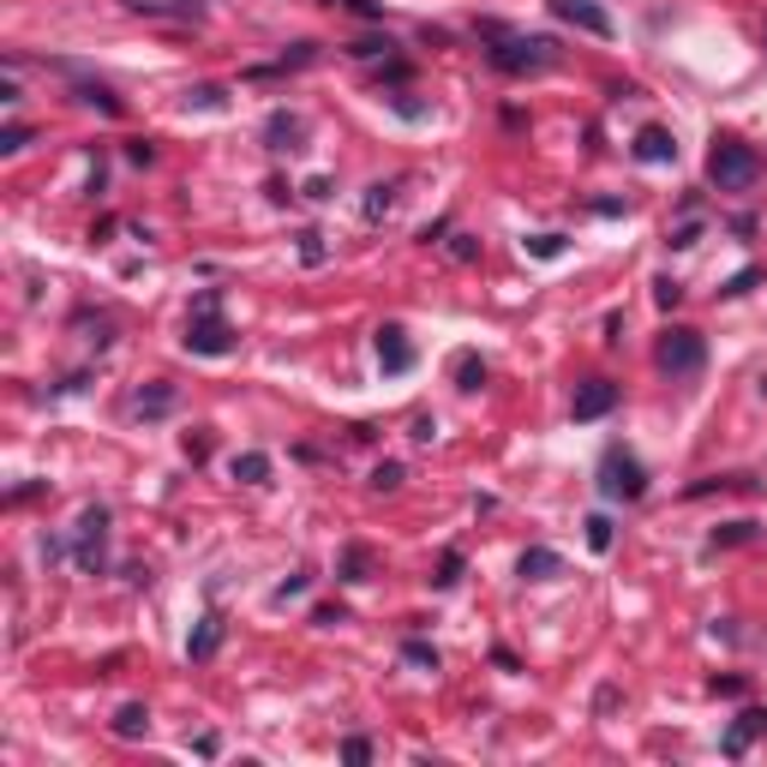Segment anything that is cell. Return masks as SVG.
<instances>
[{
	"label": "cell",
	"mask_w": 767,
	"mask_h": 767,
	"mask_svg": "<svg viewBox=\"0 0 767 767\" xmlns=\"http://www.w3.org/2000/svg\"><path fill=\"white\" fill-rule=\"evenodd\" d=\"M378 366H384L390 378H402L408 366H415V348H408V330H402V324H384V330H378Z\"/></svg>",
	"instance_id": "cell-8"
},
{
	"label": "cell",
	"mask_w": 767,
	"mask_h": 767,
	"mask_svg": "<svg viewBox=\"0 0 767 767\" xmlns=\"http://www.w3.org/2000/svg\"><path fill=\"white\" fill-rule=\"evenodd\" d=\"M600 492L606 498H642L647 492V474H642V462L630 450H606V462H600Z\"/></svg>",
	"instance_id": "cell-5"
},
{
	"label": "cell",
	"mask_w": 767,
	"mask_h": 767,
	"mask_svg": "<svg viewBox=\"0 0 767 767\" xmlns=\"http://www.w3.org/2000/svg\"><path fill=\"white\" fill-rule=\"evenodd\" d=\"M558 570H564V558L545 552V545H528V552H522V575H528V582H552Z\"/></svg>",
	"instance_id": "cell-11"
},
{
	"label": "cell",
	"mask_w": 767,
	"mask_h": 767,
	"mask_svg": "<svg viewBox=\"0 0 767 767\" xmlns=\"http://www.w3.org/2000/svg\"><path fill=\"white\" fill-rule=\"evenodd\" d=\"M186 348L192 354H211V360L234 348V330L223 324V313H216V294H204V300H198V318L186 324Z\"/></svg>",
	"instance_id": "cell-4"
},
{
	"label": "cell",
	"mask_w": 767,
	"mask_h": 767,
	"mask_svg": "<svg viewBox=\"0 0 767 767\" xmlns=\"http://www.w3.org/2000/svg\"><path fill=\"white\" fill-rule=\"evenodd\" d=\"M677 294H684V288H677V283H672V276H659V283H654V300H659V306H672V300H677Z\"/></svg>",
	"instance_id": "cell-29"
},
{
	"label": "cell",
	"mask_w": 767,
	"mask_h": 767,
	"mask_svg": "<svg viewBox=\"0 0 767 767\" xmlns=\"http://www.w3.org/2000/svg\"><path fill=\"white\" fill-rule=\"evenodd\" d=\"M761 49H767V24H761Z\"/></svg>",
	"instance_id": "cell-31"
},
{
	"label": "cell",
	"mask_w": 767,
	"mask_h": 767,
	"mask_svg": "<svg viewBox=\"0 0 767 767\" xmlns=\"http://www.w3.org/2000/svg\"><path fill=\"white\" fill-rule=\"evenodd\" d=\"M234 480H241V485H264V480H270V456H258V450L234 456Z\"/></svg>",
	"instance_id": "cell-14"
},
{
	"label": "cell",
	"mask_w": 767,
	"mask_h": 767,
	"mask_svg": "<svg viewBox=\"0 0 767 767\" xmlns=\"http://www.w3.org/2000/svg\"><path fill=\"white\" fill-rule=\"evenodd\" d=\"M342 761H354V767L372 761V744H366V737H348V744H342Z\"/></svg>",
	"instance_id": "cell-28"
},
{
	"label": "cell",
	"mask_w": 767,
	"mask_h": 767,
	"mask_svg": "<svg viewBox=\"0 0 767 767\" xmlns=\"http://www.w3.org/2000/svg\"><path fill=\"white\" fill-rule=\"evenodd\" d=\"M492 37V67L510 72V79H534V72H552L558 67V42L552 37H522V31H504V24H480Z\"/></svg>",
	"instance_id": "cell-1"
},
{
	"label": "cell",
	"mask_w": 767,
	"mask_h": 767,
	"mask_svg": "<svg viewBox=\"0 0 767 767\" xmlns=\"http://www.w3.org/2000/svg\"><path fill=\"white\" fill-rule=\"evenodd\" d=\"M756 732H767V714H761V707H756V714H744V719H737V726L726 732V756H744Z\"/></svg>",
	"instance_id": "cell-12"
},
{
	"label": "cell",
	"mask_w": 767,
	"mask_h": 767,
	"mask_svg": "<svg viewBox=\"0 0 767 767\" xmlns=\"http://www.w3.org/2000/svg\"><path fill=\"white\" fill-rule=\"evenodd\" d=\"M168 408H174V390H168V384H151V390L139 396V415H151V420L168 415Z\"/></svg>",
	"instance_id": "cell-16"
},
{
	"label": "cell",
	"mask_w": 767,
	"mask_h": 767,
	"mask_svg": "<svg viewBox=\"0 0 767 767\" xmlns=\"http://www.w3.org/2000/svg\"><path fill=\"white\" fill-rule=\"evenodd\" d=\"M79 102H91V109H102V114H121V102L102 91V84H79Z\"/></svg>",
	"instance_id": "cell-20"
},
{
	"label": "cell",
	"mask_w": 767,
	"mask_h": 767,
	"mask_svg": "<svg viewBox=\"0 0 767 767\" xmlns=\"http://www.w3.org/2000/svg\"><path fill=\"white\" fill-rule=\"evenodd\" d=\"M24 144H31V126H7V132H0V151H7V156H19Z\"/></svg>",
	"instance_id": "cell-25"
},
{
	"label": "cell",
	"mask_w": 767,
	"mask_h": 767,
	"mask_svg": "<svg viewBox=\"0 0 767 767\" xmlns=\"http://www.w3.org/2000/svg\"><path fill=\"white\" fill-rule=\"evenodd\" d=\"M402 659H408V666H420V672H438V654H432L426 642H408V647H402Z\"/></svg>",
	"instance_id": "cell-22"
},
{
	"label": "cell",
	"mask_w": 767,
	"mask_h": 767,
	"mask_svg": "<svg viewBox=\"0 0 767 767\" xmlns=\"http://www.w3.org/2000/svg\"><path fill=\"white\" fill-rule=\"evenodd\" d=\"M216 642H223V624H216V617H204V624H198V636H192V659L216 654Z\"/></svg>",
	"instance_id": "cell-17"
},
{
	"label": "cell",
	"mask_w": 767,
	"mask_h": 767,
	"mask_svg": "<svg viewBox=\"0 0 767 767\" xmlns=\"http://www.w3.org/2000/svg\"><path fill=\"white\" fill-rule=\"evenodd\" d=\"M612 408H617V384H606V378L575 384V420H606Z\"/></svg>",
	"instance_id": "cell-7"
},
{
	"label": "cell",
	"mask_w": 767,
	"mask_h": 767,
	"mask_svg": "<svg viewBox=\"0 0 767 767\" xmlns=\"http://www.w3.org/2000/svg\"><path fill=\"white\" fill-rule=\"evenodd\" d=\"M372 485H378V492H396V485H402V462H378L372 468Z\"/></svg>",
	"instance_id": "cell-23"
},
{
	"label": "cell",
	"mask_w": 767,
	"mask_h": 767,
	"mask_svg": "<svg viewBox=\"0 0 767 767\" xmlns=\"http://www.w3.org/2000/svg\"><path fill=\"white\" fill-rule=\"evenodd\" d=\"M587 545H594V552H606V545H612V522H606V515H587Z\"/></svg>",
	"instance_id": "cell-24"
},
{
	"label": "cell",
	"mask_w": 767,
	"mask_h": 767,
	"mask_svg": "<svg viewBox=\"0 0 767 767\" xmlns=\"http://www.w3.org/2000/svg\"><path fill=\"white\" fill-rule=\"evenodd\" d=\"M756 174H761V156L749 151V144L719 139L714 151H707V181H714L719 192H749V186H756Z\"/></svg>",
	"instance_id": "cell-2"
},
{
	"label": "cell",
	"mask_w": 767,
	"mask_h": 767,
	"mask_svg": "<svg viewBox=\"0 0 767 767\" xmlns=\"http://www.w3.org/2000/svg\"><path fill=\"white\" fill-rule=\"evenodd\" d=\"M528 253H534V258H558V253H564V241H558V234H534Z\"/></svg>",
	"instance_id": "cell-26"
},
{
	"label": "cell",
	"mask_w": 767,
	"mask_h": 767,
	"mask_svg": "<svg viewBox=\"0 0 767 767\" xmlns=\"http://www.w3.org/2000/svg\"><path fill=\"white\" fill-rule=\"evenodd\" d=\"M84 540H79V564L84 570H96L102 564V528H109V515H102V510H84Z\"/></svg>",
	"instance_id": "cell-9"
},
{
	"label": "cell",
	"mask_w": 767,
	"mask_h": 767,
	"mask_svg": "<svg viewBox=\"0 0 767 767\" xmlns=\"http://www.w3.org/2000/svg\"><path fill=\"white\" fill-rule=\"evenodd\" d=\"M348 7H354V12H366V19H384V7H378V0H348Z\"/></svg>",
	"instance_id": "cell-30"
},
{
	"label": "cell",
	"mask_w": 767,
	"mask_h": 767,
	"mask_svg": "<svg viewBox=\"0 0 767 767\" xmlns=\"http://www.w3.org/2000/svg\"><path fill=\"white\" fill-rule=\"evenodd\" d=\"M264 132L276 139V151H288L283 139H300V121H294V114H270V126H264Z\"/></svg>",
	"instance_id": "cell-19"
},
{
	"label": "cell",
	"mask_w": 767,
	"mask_h": 767,
	"mask_svg": "<svg viewBox=\"0 0 767 767\" xmlns=\"http://www.w3.org/2000/svg\"><path fill=\"white\" fill-rule=\"evenodd\" d=\"M552 12L564 24H575V31H587V37H612V12L594 7V0H552Z\"/></svg>",
	"instance_id": "cell-6"
},
{
	"label": "cell",
	"mask_w": 767,
	"mask_h": 767,
	"mask_svg": "<svg viewBox=\"0 0 767 767\" xmlns=\"http://www.w3.org/2000/svg\"><path fill=\"white\" fill-rule=\"evenodd\" d=\"M456 384H462V390H480V384H485V360H480V354H456Z\"/></svg>",
	"instance_id": "cell-15"
},
{
	"label": "cell",
	"mask_w": 767,
	"mask_h": 767,
	"mask_svg": "<svg viewBox=\"0 0 767 767\" xmlns=\"http://www.w3.org/2000/svg\"><path fill=\"white\" fill-rule=\"evenodd\" d=\"M654 360H659V372H672V378H689V372H702L707 348H702V336H696V330H684V324H672V330L659 336Z\"/></svg>",
	"instance_id": "cell-3"
},
{
	"label": "cell",
	"mask_w": 767,
	"mask_h": 767,
	"mask_svg": "<svg viewBox=\"0 0 767 767\" xmlns=\"http://www.w3.org/2000/svg\"><path fill=\"white\" fill-rule=\"evenodd\" d=\"M761 528L756 522H726V528H714V545H744V540H756Z\"/></svg>",
	"instance_id": "cell-18"
},
{
	"label": "cell",
	"mask_w": 767,
	"mask_h": 767,
	"mask_svg": "<svg viewBox=\"0 0 767 767\" xmlns=\"http://www.w3.org/2000/svg\"><path fill=\"white\" fill-rule=\"evenodd\" d=\"M151 732V707L144 702H126L121 714H114V737H144Z\"/></svg>",
	"instance_id": "cell-13"
},
{
	"label": "cell",
	"mask_w": 767,
	"mask_h": 767,
	"mask_svg": "<svg viewBox=\"0 0 767 767\" xmlns=\"http://www.w3.org/2000/svg\"><path fill=\"white\" fill-rule=\"evenodd\" d=\"M192 102H198V109H223V91H216V84H198V91L186 96V109H192Z\"/></svg>",
	"instance_id": "cell-27"
},
{
	"label": "cell",
	"mask_w": 767,
	"mask_h": 767,
	"mask_svg": "<svg viewBox=\"0 0 767 767\" xmlns=\"http://www.w3.org/2000/svg\"><path fill=\"white\" fill-rule=\"evenodd\" d=\"M636 156H642V162H672V156H677V139H672L666 126H642V132H636Z\"/></svg>",
	"instance_id": "cell-10"
},
{
	"label": "cell",
	"mask_w": 767,
	"mask_h": 767,
	"mask_svg": "<svg viewBox=\"0 0 767 767\" xmlns=\"http://www.w3.org/2000/svg\"><path fill=\"white\" fill-rule=\"evenodd\" d=\"M390 204H396V186H372V192H366V216H372V223L390 211Z\"/></svg>",
	"instance_id": "cell-21"
}]
</instances>
